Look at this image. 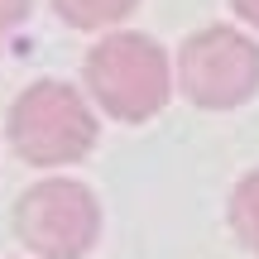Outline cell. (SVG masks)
<instances>
[{"mask_svg":"<svg viewBox=\"0 0 259 259\" xmlns=\"http://www.w3.org/2000/svg\"><path fill=\"white\" fill-rule=\"evenodd\" d=\"M87 92L111 120L139 125L158 115L173 92V72H168L163 48L149 34H106L101 44L87 53Z\"/></svg>","mask_w":259,"mask_h":259,"instance_id":"obj_1","label":"cell"},{"mask_svg":"<svg viewBox=\"0 0 259 259\" xmlns=\"http://www.w3.org/2000/svg\"><path fill=\"white\" fill-rule=\"evenodd\" d=\"M96 144V115L72 82H34L10 106V149L34 168H63Z\"/></svg>","mask_w":259,"mask_h":259,"instance_id":"obj_2","label":"cell"},{"mask_svg":"<svg viewBox=\"0 0 259 259\" xmlns=\"http://www.w3.org/2000/svg\"><path fill=\"white\" fill-rule=\"evenodd\" d=\"M178 87L202 111H235L259 92V44L231 24H206L178 48Z\"/></svg>","mask_w":259,"mask_h":259,"instance_id":"obj_3","label":"cell"},{"mask_svg":"<svg viewBox=\"0 0 259 259\" xmlns=\"http://www.w3.org/2000/svg\"><path fill=\"white\" fill-rule=\"evenodd\" d=\"M15 235L38 259H82L101 235V206L92 187L72 178L34 183L15 206Z\"/></svg>","mask_w":259,"mask_h":259,"instance_id":"obj_4","label":"cell"},{"mask_svg":"<svg viewBox=\"0 0 259 259\" xmlns=\"http://www.w3.org/2000/svg\"><path fill=\"white\" fill-rule=\"evenodd\" d=\"M48 5L72 29H111V24H120L139 0H48Z\"/></svg>","mask_w":259,"mask_h":259,"instance_id":"obj_5","label":"cell"},{"mask_svg":"<svg viewBox=\"0 0 259 259\" xmlns=\"http://www.w3.org/2000/svg\"><path fill=\"white\" fill-rule=\"evenodd\" d=\"M231 231H235V240L245 250L259 254V168L245 173L235 183V192H231Z\"/></svg>","mask_w":259,"mask_h":259,"instance_id":"obj_6","label":"cell"},{"mask_svg":"<svg viewBox=\"0 0 259 259\" xmlns=\"http://www.w3.org/2000/svg\"><path fill=\"white\" fill-rule=\"evenodd\" d=\"M24 19H29V0H0V48L10 44V34H15Z\"/></svg>","mask_w":259,"mask_h":259,"instance_id":"obj_7","label":"cell"},{"mask_svg":"<svg viewBox=\"0 0 259 259\" xmlns=\"http://www.w3.org/2000/svg\"><path fill=\"white\" fill-rule=\"evenodd\" d=\"M231 10L245 19V24H254V29H259V0H231Z\"/></svg>","mask_w":259,"mask_h":259,"instance_id":"obj_8","label":"cell"}]
</instances>
